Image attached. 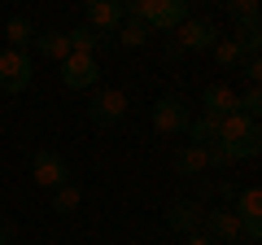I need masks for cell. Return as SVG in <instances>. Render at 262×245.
Returning a JSON list of instances; mask_svg holds the SVG:
<instances>
[{
	"label": "cell",
	"mask_w": 262,
	"mask_h": 245,
	"mask_svg": "<svg viewBox=\"0 0 262 245\" xmlns=\"http://www.w3.org/2000/svg\"><path fill=\"white\" fill-rule=\"evenodd\" d=\"M219 145L227 149V158H258V149H262V127H258V118H245V114H223L219 118Z\"/></svg>",
	"instance_id": "1"
},
{
	"label": "cell",
	"mask_w": 262,
	"mask_h": 245,
	"mask_svg": "<svg viewBox=\"0 0 262 245\" xmlns=\"http://www.w3.org/2000/svg\"><path fill=\"white\" fill-rule=\"evenodd\" d=\"M149 118H153V127H158L162 136H184L188 122H192V114H188L184 96H158L153 110H149Z\"/></svg>",
	"instance_id": "2"
},
{
	"label": "cell",
	"mask_w": 262,
	"mask_h": 245,
	"mask_svg": "<svg viewBox=\"0 0 262 245\" xmlns=\"http://www.w3.org/2000/svg\"><path fill=\"white\" fill-rule=\"evenodd\" d=\"M31 179H35L39 189L57 193L61 184H70V167H66V158L57 149H35V158H31Z\"/></svg>",
	"instance_id": "3"
},
{
	"label": "cell",
	"mask_w": 262,
	"mask_h": 245,
	"mask_svg": "<svg viewBox=\"0 0 262 245\" xmlns=\"http://www.w3.org/2000/svg\"><path fill=\"white\" fill-rule=\"evenodd\" d=\"M31 53H18V48H5L0 53V92H27L31 88Z\"/></svg>",
	"instance_id": "4"
},
{
	"label": "cell",
	"mask_w": 262,
	"mask_h": 245,
	"mask_svg": "<svg viewBox=\"0 0 262 245\" xmlns=\"http://www.w3.org/2000/svg\"><path fill=\"white\" fill-rule=\"evenodd\" d=\"M188 18H192V5L188 0H149L144 27L149 31H179Z\"/></svg>",
	"instance_id": "5"
},
{
	"label": "cell",
	"mask_w": 262,
	"mask_h": 245,
	"mask_svg": "<svg viewBox=\"0 0 262 245\" xmlns=\"http://www.w3.org/2000/svg\"><path fill=\"white\" fill-rule=\"evenodd\" d=\"M127 92H118V88H105V92H96V101L88 105V122L92 127H114V122L127 114Z\"/></svg>",
	"instance_id": "6"
},
{
	"label": "cell",
	"mask_w": 262,
	"mask_h": 245,
	"mask_svg": "<svg viewBox=\"0 0 262 245\" xmlns=\"http://www.w3.org/2000/svg\"><path fill=\"white\" fill-rule=\"evenodd\" d=\"M219 44V27L210 18H188L184 27H179V53H206V48Z\"/></svg>",
	"instance_id": "7"
},
{
	"label": "cell",
	"mask_w": 262,
	"mask_h": 245,
	"mask_svg": "<svg viewBox=\"0 0 262 245\" xmlns=\"http://www.w3.org/2000/svg\"><path fill=\"white\" fill-rule=\"evenodd\" d=\"M96 79H101V66H96V57L70 53V57L61 62V84L70 88V92H83V88H92Z\"/></svg>",
	"instance_id": "8"
},
{
	"label": "cell",
	"mask_w": 262,
	"mask_h": 245,
	"mask_svg": "<svg viewBox=\"0 0 262 245\" xmlns=\"http://www.w3.org/2000/svg\"><path fill=\"white\" fill-rule=\"evenodd\" d=\"M83 22L96 31V35H114V31L127 22V13H122V0H88Z\"/></svg>",
	"instance_id": "9"
},
{
	"label": "cell",
	"mask_w": 262,
	"mask_h": 245,
	"mask_svg": "<svg viewBox=\"0 0 262 245\" xmlns=\"http://www.w3.org/2000/svg\"><path fill=\"white\" fill-rule=\"evenodd\" d=\"M201 223H206L210 241H227V245L241 241V219H236V210H206Z\"/></svg>",
	"instance_id": "10"
},
{
	"label": "cell",
	"mask_w": 262,
	"mask_h": 245,
	"mask_svg": "<svg viewBox=\"0 0 262 245\" xmlns=\"http://www.w3.org/2000/svg\"><path fill=\"white\" fill-rule=\"evenodd\" d=\"M236 110V92L227 84H206L201 88V114H214V118H223V114Z\"/></svg>",
	"instance_id": "11"
},
{
	"label": "cell",
	"mask_w": 262,
	"mask_h": 245,
	"mask_svg": "<svg viewBox=\"0 0 262 245\" xmlns=\"http://www.w3.org/2000/svg\"><path fill=\"white\" fill-rule=\"evenodd\" d=\"M196 223H201V206L196 201H175V206H166V228L170 232H196Z\"/></svg>",
	"instance_id": "12"
},
{
	"label": "cell",
	"mask_w": 262,
	"mask_h": 245,
	"mask_svg": "<svg viewBox=\"0 0 262 245\" xmlns=\"http://www.w3.org/2000/svg\"><path fill=\"white\" fill-rule=\"evenodd\" d=\"M188 145H196V149H210V145L219 140V118L214 114H201V118H192L188 122Z\"/></svg>",
	"instance_id": "13"
},
{
	"label": "cell",
	"mask_w": 262,
	"mask_h": 245,
	"mask_svg": "<svg viewBox=\"0 0 262 245\" xmlns=\"http://www.w3.org/2000/svg\"><path fill=\"white\" fill-rule=\"evenodd\" d=\"M66 39H70V53H83V57H96V48L105 44V35H96L88 22H79V27L66 31Z\"/></svg>",
	"instance_id": "14"
},
{
	"label": "cell",
	"mask_w": 262,
	"mask_h": 245,
	"mask_svg": "<svg viewBox=\"0 0 262 245\" xmlns=\"http://www.w3.org/2000/svg\"><path fill=\"white\" fill-rule=\"evenodd\" d=\"M5 39H9V48H18V53H27V48L35 44V27H31V18H22V13H13V18L5 22Z\"/></svg>",
	"instance_id": "15"
},
{
	"label": "cell",
	"mask_w": 262,
	"mask_h": 245,
	"mask_svg": "<svg viewBox=\"0 0 262 245\" xmlns=\"http://www.w3.org/2000/svg\"><path fill=\"white\" fill-rule=\"evenodd\" d=\"M210 53H214V62L223 70H232V66H241V62H245V44L236 35H219V44L210 48Z\"/></svg>",
	"instance_id": "16"
},
{
	"label": "cell",
	"mask_w": 262,
	"mask_h": 245,
	"mask_svg": "<svg viewBox=\"0 0 262 245\" xmlns=\"http://www.w3.org/2000/svg\"><path fill=\"white\" fill-rule=\"evenodd\" d=\"M175 171H179V175H201V171H210L206 149H196V145H184V149L175 153Z\"/></svg>",
	"instance_id": "17"
},
{
	"label": "cell",
	"mask_w": 262,
	"mask_h": 245,
	"mask_svg": "<svg viewBox=\"0 0 262 245\" xmlns=\"http://www.w3.org/2000/svg\"><path fill=\"white\" fill-rule=\"evenodd\" d=\"M35 48L44 57H53V62H66V57H70V39H66V31H44V35H35Z\"/></svg>",
	"instance_id": "18"
},
{
	"label": "cell",
	"mask_w": 262,
	"mask_h": 245,
	"mask_svg": "<svg viewBox=\"0 0 262 245\" xmlns=\"http://www.w3.org/2000/svg\"><path fill=\"white\" fill-rule=\"evenodd\" d=\"M114 35H118V48H144L153 31H149V27H140V22H122Z\"/></svg>",
	"instance_id": "19"
},
{
	"label": "cell",
	"mask_w": 262,
	"mask_h": 245,
	"mask_svg": "<svg viewBox=\"0 0 262 245\" xmlns=\"http://www.w3.org/2000/svg\"><path fill=\"white\" fill-rule=\"evenodd\" d=\"M223 9H227V18L241 22V27H258V5H253V0H227Z\"/></svg>",
	"instance_id": "20"
},
{
	"label": "cell",
	"mask_w": 262,
	"mask_h": 245,
	"mask_svg": "<svg viewBox=\"0 0 262 245\" xmlns=\"http://www.w3.org/2000/svg\"><path fill=\"white\" fill-rule=\"evenodd\" d=\"M79 201H83V193H79L75 184H61V189L53 193V210H57V215H70V210H79Z\"/></svg>",
	"instance_id": "21"
},
{
	"label": "cell",
	"mask_w": 262,
	"mask_h": 245,
	"mask_svg": "<svg viewBox=\"0 0 262 245\" xmlns=\"http://www.w3.org/2000/svg\"><path fill=\"white\" fill-rule=\"evenodd\" d=\"M236 114H245V118H258L262 114V92L258 88H249L245 96H236Z\"/></svg>",
	"instance_id": "22"
},
{
	"label": "cell",
	"mask_w": 262,
	"mask_h": 245,
	"mask_svg": "<svg viewBox=\"0 0 262 245\" xmlns=\"http://www.w3.org/2000/svg\"><path fill=\"white\" fill-rule=\"evenodd\" d=\"M245 79H249V88H258V79H262V62H258V53H245Z\"/></svg>",
	"instance_id": "23"
},
{
	"label": "cell",
	"mask_w": 262,
	"mask_h": 245,
	"mask_svg": "<svg viewBox=\"0 0 262 245\" xmlns=\"http://www.w3.org/2000/svg\"><path fill=\"white\" fill-rule=\"evenodd\" d=\"M184 245H214V241H210L206 232H188V236H184Z\"/></svg>",
	"instance_id": "24"
},
{
	"label": "cell",
	"mask_w": 262,
	"mask_h": 245,
	"mask_svg": "<svg viewBox=\"0 0 262 245\" xmlns=\"http://www.w3.org/2000/svg\"><path fill=\"white\" fill-rule=\"evenodd\" d=\"M219 193H223V197H227V201H236V193H241V189H236L232 179H223V184H219Z\"/></svg>",
	"instance_id": "25"
},
{
	"label": "cell",
	"mask_w": 262,
	"mask_h": 245,
	"mask_svg": "<svg viewBox=\"0 0 262 245\" xmlns=\"http://www.w3.org/2000/svg\"><path fill=\"white\" fill-rule=\"evenodd\" d=\"M0 245H9V241H5V236H0Z\"/></svg>",
	"instance_id": "26"
}]
</instances>
